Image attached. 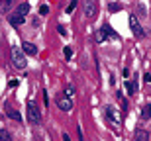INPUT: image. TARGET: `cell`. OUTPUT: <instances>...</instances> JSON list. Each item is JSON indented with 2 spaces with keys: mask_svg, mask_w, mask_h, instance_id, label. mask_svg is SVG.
Returning a JSON list of instances; mask_svg holds the SVG:
<instances>
[{
  "mask_svg": "<svg viewBox=\"0 0 151 141\" xmlns=\"http://www.w3.org/2000/svg\"><path fill=\"white\" fill-rule=\"evenodd\" d=\"M104 118H106L108 125H112L114 130H120V125H122V110H118L116 106H106L104 108Z\"/></svg>",
  "mask_w": 151,
  "mask_h": 141,
  "instance_id": "1",
  "label": "cell"
},
{
  "mask_svg": "<svg viewBox=\"0 0 151 141\" xmlns=\"http://www.w3.org/2000/svg\"><path fill=\"white\" fill-rule=\"evenodd\" d=\"M10 57H12V65H14L16 69H20V71H24V69H26L28 61H26V53H24L22 47H12Z\"/></svg>",
  "mask_w": 151,
  "mask_h": 141,
  "instance_id": "2",
  "label": "cell"
},
{
  "mask_svg": "<svg viewBox=\"0 0 151 141\" xmlns=\"http://www.w3.org/2000/svg\"><path fill=\"white\" fill-rule=\"evenodd\" d=\"M26 114H28V122L29 124H39L41 122V110L37 108L34 100H28L26 104Z\"/></svg>",
  "mask_w": 151,
  "mask_h": 141,
  "instance_id": "3",
  "label": "cell"
},
{
  "mask_svg": "<svg viewBox=\"0 0 151 141\" xmlns=\"http://www.w3.org/2000/svg\"><path fill=\"white\" fill-rule=\"evenodd\" d=\"M108 37H118L116 34H114V29L110 28V26H102L98 31H96V35H94V39H96V43H102V41H106Z\"/></svg>",
  "mask_w": 151,
  "mask_h": 141,
  "instance_id": "4",
  "label": "cell"
},
{
  "mask_svg": "<svg viewBox=\"0 0 151 141\" xmlns=\"http://www.w3.org/2000/svg\"><path fill=\"white\" fill-rule=\"evenodd\" d=\"M55 104H57V108L59 110H63V112H71L73 110V100L69 98V96H65V94H59L55 98Z\"/></svg>",
  "mask_w": 151,
  "mask_h": 141,
  "instance_id": "5",
  "label": "cell"
},
{
  "mask_svg": "<svg viewBox=\"0 0 151 141\" xmlns=\"http://www.w3.org/2000/svg\"><path fill=\"white\" fill-rule=\"evenodd\" d=\"M129 28H132V31H134V35L135 37H143V28H141V24H139V20H137V16H129Z\"/></svg>",
  "mask_w": 151,
  "mask_h": 141,
  "instance_id": "6",
  "label": "cell"
},
{
  "mask_svg": "<svg viewBox=\"0 0 151 141\" xmlns=\"http://www.w3.org/2000/svg\"><path fill=\"white\" fill-rule=\"evenodd\" d=\"M8 22H10V26H22L24 22H26V16H22V14H18V12H14L10 18H8Z\"/></svg>",
  "mask_w": 151,
  "mask_h": 141,
  "instance_id": "7",
  "label": "cell"
},
{
  "mask_svg": "<svg viewBox=\"0 0 151 141\" xmlns=\"http://www.w3.org/2000/svg\"><path fill=\"white\" fill-rule=\"evenodd\" d=\"M4 110H6V116H8L10 120H16V122H20V120H22L20 112H18V110H14V108H12V104H6Z\"/></svg>",
  "mask_w": 151,
  "mask_h": 141,
  "instance_id": "8",
  "label": "cell"
},
{
  "mask_svg": "<svg viewBox=\"0 0 151 141\" xmlns=\"http://www.w3.org/2000/svg\"><path fill=\"white\" fill-rule=\"evenodd\" d=\"M22 49H24V53H26V55H37V47L34 45V43H29V41H24L22 43Z\"/></svg>",
  "mask_w": 151,
  "mask_h": 141,
  "instance_id": "9",
  "label": "cell"
},
{
  "mask_svg": "<svg viewBox=\"0 0 151 141\" xmlns=\"http://www.w3.org/2000/svg\"><path fill=\"white\" fill-rule=\"evenodd\" d=\"M94 10H96L94 2H92V0H86V2H84V16H86V18H92Z\"/></svg>",
  "mask_w": 151,
  "mask_h": 141,
  "instance_id": "10",
  "label": "cell"
},
{
  "mask_svg": "<svg viewBox=\"0 0 151 141\" xmlns=\"http://www.w3.org/2000/svg\"><path fill=\"white\" fill-rule=\"evenodd\" d=\"M124 86H126V90H128L129 94H135V90H137V82H135V80H126Z\"/></svg>",
  "mask_w": 151,
  "mask_h": 141,
  "instance_id": "11",
  "label": "cell"
},
{
  "mask_svg": "<svg viewBox=\"0 0 151 141\" xmlns=\"http://www.w3.org/2000/svg\"><path fill=\"white\" fill-rule=\"evenodd\" d=\"M16 12H18V14H22V16H28V14H29V4H28V2H22V4L16 8Z\"/></svg>",
  "mask_w": 151,
  "mask_h": 141,
  "instance_id": "12",
  "label": "cell"
},
{
  "mask_svg": "<svg viewBox=\"0 0 151 141\" xmlns=\"http://www.w3.org/2000/svg\"><path fill=\"white\" fill-rule=\"evenodd\" d=\"M14 0H0V14H6V12L10 10V6Z\"/></svg>",
  "mask_w": 151,
  "mask_h": 141,
  "instance_id": "13",
  "label": "cell"
},
{
  "mask_svg": "<svg viewBox=\"0 0 151 141\" xmlns=\"http://www.w3.org/2000/svg\"><path fill=\"white\" fill-rule=\"evenodd\" d=\"M134 137H135L137 141H145V139H149V133H147L145 130H137V131L134 133Z\"/></svg>",
  "mask_w": 151,
  "mask_h": 141,
  "instance_id": "14",
  "label": "cell"
},
{
  "mask_svg": "<svg viewBox=\"0 0 151 141\" xmlns=\"http://www.w3.org/2000/svg\"><path fill=\"white\" fill-rule=\"evenodd\" d=\"M151 118V104H145L141 110V120H149Z\"/></svg>",
  "mask_w": 151,
  "mask_h": 141,
  "instance_id": "15",
  "label": "cell"
},
{
  "mask_svg": "<svg viewBox=\"0 0 151 141\" xmlns=\"http://www.w3.org/2000/svg\"><path fill=\"white\" fill-rule=\"evenodd\" d=\"M118 100H120V108H122L124 112H126V110H128V100H126V98L122 96V92H118Z\"/></svg>",
  "mask_w": 151,
  "mask_h": 141,
  "instance_id": "16",
  "label": "cell"
},
{
  "mask_svg": "<svg viewBox=\"0 0 151 141\" xmlns=\"http://www.w3.org/2000/svg\"><path fill=\"white\" fill-rule=\"evenodd\" d=\"M0 139H2V141H10V139H12L10 131H6V130H0Z\"/></svg>",
  "mask_w": 151,
  "mask_h": 141,
  "instance_id": "17",
  "label": "cell"
},
{
  "mask_svg": "<svg viewBox=\"0 0 151 141\" xmlns=\"http://www.w3.org/2000/svg\"><path fill=\"white\" fill-rule=\"evenodd\" d=\"M77 4H78V0H71V2H69V6H67V14H71V12L77 8Z\"/></svg>",
  "mask_w": 151,
  "mask_h": 141,
  "instance_id": "18",
  "label": "cell"
},
{
  "mask_svg": "<svg viewBox=\"0 0 151 141\" xmlns=\"http://www.w3.org/2000/svg\"><path fill=\"white\" fill-rule=\"evenodd\" d=\"M39 14H41V16H47V14H49V6L41 4V6H39Z\"/></svg>",
  "mask_w": 151,
  "mask_h": 141,
  "instance_id": "19",
  "label": "cell"
},
{
  "mask_svg": "<svg viewBox=\"0 0 151 141\" xmlns=\"http://www.w3.org/2000/svg\"><path fill=\"white\" fill-rule=\"evenodd\" d=\"M63 94H65V96H69V98H73V96H75V88H73V86H67Z\"/></svg>",
  "mask_w": 151,
  "mask_h": 141,
  "instance_id": "20",
  "label": "cell"
},
{
  "mask_svg": "<svg viewBox=\"0 0 151 141\" xmlns=\"http://www.w3.org/2000/svg\"><path fill=\"white\" fill-rule=\"evenodd\" d=\"M120 8H122V4H118V2H112V4H110V12H118Z\"/></svg>",
  "mask_w": 151,
  "mask_h": 141,
  "instance_id": "21",
  "label": "cell"
},
{
  "mask_svg": "<svg viewBox=\"0 0 151 141\" xmlns=\"http://www.w3.org/2000/svg\"><path fill=\"white\" fill-rule=\"evenodd\" d=\"M63 53H65V57H67V59H71V57H73V49H71V47H65V49H63Z\"/></svg>",
  "mask_w": 151,
  "mask_h": 141,
  "instance_id": "22",
  "label": "cell"
},
{
  "mask_svg": "<svg viewBox=\"0 0 151 141\" xmlns=\"http://www.w3.org/2000/svg\"><path fill=\"white\" fill-rule=\"evenodd\" d=\"M57 31H59V34H61L63 37H65V35H67V29L63 28V26H57Z\"/></svg>",
  "mask_w": 151,
  "mask_h": 141,
  "instance_id": "23",
  "label": "cell"
},
{
  "mask_svg": "<svg viewBox=\"0 0 151 141\" xmlns=\"http://www.w3.org/2000/svg\"><path fill=\"white\" fill-rule=\"evenodd\" d=\"M8 86H18V79H10L8 80Z\"/></svg>",
  "mask_w": 151,
  "mask_h": 141,
  "instance_id": "24",
  "label": "cell"
},
{
  "mask_svg": "<svg viewBox=\"0 0 151 141\" xmlns=\"http://www.w3.org/2000/svg\"><path fill=\"white\" fill-rule=\"evenodd\" d=\"M122 74H124V79H126V77H129V69H124Z\"/></svg>",
  "mask_w": 151,
  "mask_h": 141,
  "instance_id": "25",
  "label": "cell"
},
{
  "mask_svg": "<svg viewBox=\"0 0 151 141\" xmlns=\"http://www.w3.org/2000/svg\"><path fill=\"white\" fill-rule=\"evenodd\" d=\"M143 80H145V82H151V74H149V73H147V74H145V77H143Z\"/></svg>",
  "mask_w": 151,
  "mask_h": 141,
  "instance_id": "26",
  "label": "cell"
}]
</instances>
